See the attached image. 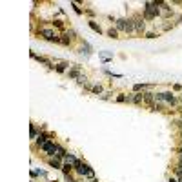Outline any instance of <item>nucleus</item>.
<instances>
[{
	"label": "nucleus",
	"instance_id": "15",
	"mask_svg": "<svg viewBox=\"0 0 182 182\" xmlns=\"http://www.w3.org/2000/svg\"><path fill=\"white\" fill-rule=\"evenodd\" d=\"M107 37L109 38H119V29L117 28H109L107 29Z\"/></svg>",
	"mask_w": 182,
	"mask_h": 182
},
{
	"label": "nucleus",
	"instance_id": "4",
	"mask_svg": "<svg viewBox=\"0 0 182 182\" xmlns=\"http://www.w3.org/2000/svg\"><path fill=\"white\" fill-rule=\"evenodd\" d=\"M131 20H133L135 33H136V35H144V33H146V20H144V16H142V15H135Z\"/></svg>",
	"mask_w": 182,
	"mask_h": 182
},
{
	"label": "nucleus",
	"instance_id": "14",
	"mask_svg": "<svg viewBox=\"0 0 182 182\" xmlns=\"http://www.w3.org/2000/svg\"><path fill=\"white\" fill-rule=\"evenodd\" d=\"M91 93H93V95H102L104 93V87L100 84H95L93 87H91Z\"/></svg>",
	"mask_w": 182,
	"mask_h": 182
},
{
	"label": "nucleus",
	"instance_id": "11",
	"mask_svg": "<svg viewBox=\"0 0 182 182\" xmlns=\"http://www.w3.org/2000/svg\"><path fill=\"white\" fill-rule=\"evenodd\" d=\"M71 40H73V38L67 35V33H62V35H60V44H62V46H71Z\"/></svg>",
	"mask_w": 182,
	"mask_h": 182
},
{
	"label": "nucleus",
	"instance_id": "22",
	"mask_svg": "<svg viewBox=\"0 0 182 182\" xmlns=\"http://www.w3.org/2000/svg\"><path fill=\"white\" fill-rule=\"evenodd\" d=\"M177 166H178V168L182 169V157H180V160H178V164H177Z\"/></svg>",
	"mask_w": 182,
	"mask_h": 182
},
{
	"label": "nucleus",
	"instance_id": "19",
	"mask_svg": "<svg viewBox=\"0 0 182 182\" xmlns=\"http://www.w3.org/2000/svg\"><path fill=\"white\" fill-rule=\"evenodd\" d=\"M158 37V33H155V31H148L146 33V38H157Z\"/></svg>",
	"mask_w": 182,
	"mask_h": 182
},
{
	"label": "nucleus",
	"instance_id": "17",
	"mask_svg": "<svg viewBox=\"0 0 182 182\" xmlns=\"http://www.w3.org/2000/svg\"><path fill=\"white\" fill-rule=\"evenodd\" d=\"M71 7L75 9V13H77V15H82V13H84V11H82V7H78V4H75V2H71Z\"/></svg>",
	"mask_w": 182,
	"mask_h": 182
},
{
	"label": "nucleus",
	"instance_id": "13",
	"mask_svg": "<svg viewBox=\"0 0 182 182\" xmlns=\"http://www.w3.org/2000/svg\"><path fill=\"white\" fill-rule=\"evenodd\" d=\"M87 24H89V28H91V29H93L95 33H98V35L102 33V28H100V24H97V22H95V20H89V22H87Z\"/></svg>",
	"mask_w": 182,
	"mask_h": 182
},
{
	"label": "nucleus",
	"instance_id": "21",
	"mask_svg": "<svg viewBox=\"0 0 182 182\" xmlns=\"http://www.w3.org/2000/svg\"><path fill=\"white\" fill-rule=\"evenodd\" d=\"M82 87H84V89H87V91H91V87H93V86H91L89 82H86V84H82Z\"/></svg>",
	"mask_w": 182,
	"mask_h": 182
},
{
	"label": "nucleus",
	"instance_id": "2",
	"mask_svg": "<svg viewBox=\"0 0 182 182\" xmlns=\"http://www.w3.org/2000/svg\"><path fill=\"white\" fill-rule=\"evenodd\" d=\"M115 28H117L119 31H124L126 35H133V33H135L133 20H131V18H117V22H115Z\"/></svg>",
	"mask_w": 182,
	"mask_h": 182
},
{
	"label": "nucleus",
	"instance_id": "25",
	"mask_svg": "<svg viewBox=\"0 0 182 182\" xmlns=\"http://www.w3.org/2000/svg\"><path fill=\"white\" fill-rule=\"evenodd\" d=\"M177 124H178V126H180V129H182V120H180V122H177Z\"/></svg>",
	"mask_w": 182,
	"mask_h": 182
},
{
	"label": "nucleus",
	"instance_id": "7",
	"mask_svg": "<svg viewBox=\"0 0 182 182\" xmlns=\"http://www.w3.org/2000/svg\"><path fill=\"white\" fill-rule=\"evenodd\" d=\"M67 69H71V64H67V62H58L55 66V71L57 73H67Z\"/></svg>",
	"mask_w": 182,
	"mask_h": 182
},
{
	"label": "nucleus",
	"instance_id": "16",
	"mask_svg": "<svg viewBox=\"0 0 182 182\" xmlns=\"http://www.w3.org/2000/svg\"><path fill=\"white\" fill-rule=\"evenodd\" d=\"M38 135H40V133H38V131H37V128L31 124V139H35V140H37V139H38Z\"/></svg>",
	"mask_w": 182,
	"mask_h": 182
},
{
	"label": "nucleus",
	"instance_id": "26",
	"mask_svg": "<svg viewBox=\"0 0 182 182\" xmlns=\"http://www.w3.org/2000/svg\"><path fill=\"white\" fill-rule=\"evenodd\" d=\"M91 182H98V180H97V178H91Z\"/></svg>",
	"mask_w": 182,
	"mask_h": 182
},
{
	"label": "nucleus",
	"instance_id": "10",
	"mask_svg": "<svg viewBox=\"0 0 182 182\" xmlns=\"http://www.w3.org/2000/svg\"><path fill=\"white\" fill-rule=\"evenodd\" d=\"M64 162H66V164H71V166L75 168V166H77V164H78L80 160H78L77 157H73L71 153H67V155H66V158H64Z\"/></svg>",
	"mask_w": 182,
	"mask_h": 182
},
{
	"label": "nucleus",
	"instance_id": "23",
	"mask_svg": "<svg viewBox=\"0 0 182 182\" xmlns=\"http://www.w3.org/2000/svg\"><path fill=\"white\" fill-rule=\"evenodd\" d=\"M169 182H178V178H169Z\"/></svg>",
	"mask_w": 182,
	"mask_h": 182
},
{
	"label": "nucleus",
	"instance_id": "18",
	"mask_svg": "<svg viewBox=\"0 0 182 182\" xmlns=\"http://www.w3.org/2000/svg\"><path fill=\"white\" fill-rule=\"evenodd\" d=\"M53 26L58 28V29H62V28H64V22H62V20H53Z\"/></svg>",
	"mask_w": 182,
	"mask_h": 182
},
{
	"label": "nucleus",
	"instance_id": "24",
	"mask_svg": "<svg viewBox=\"0 0 182 182\" xmlns=\"http://www.w3.org/2000/svg\"><path fill=\"white\" fill-rule=\"evenodd\" d=\"M178 155H180V157H182V148H178Z\"/></svg>",
	"mask_w": 182,
	"mask_h": 182
},
{
	"label": "nucleus",
	"instance_id": "20",
	"mask_svg": "<svg viewBox=\"0 0 182 182\" xmlns=\"http://www.w3.org/2000/svg\"><path fill=\"white\" fill-rule=\"evenodd\" d=\"M115 100H117V102H128V97H126V95H119Z\"/></svg>",
	"mask_w": 182,
	"mask_h": 182
},
{
	"label": "nucleus",
	"instance_id": "1",
	"mask_svg": "<svg viewBox=\"0 0 182 182\" xmlns=\"http://www.w3.org/2000/svg\"><path fill=\"white\" fill-rule=\"evenodd\" d=\"M142 16H144L146 22H153V20H157V16H160V15H158V6H157V2H146V4H144V13H142Z\"/></svg>",
	"mask_w": 182,
	"mask_h": 182
},
{
	"label": "nucleus",
	"instance_id": "9",
	"mask_svg": "<svg viewBox=\"0 0 182 182\" xmlns=\"http://www.w3.org/2000/svg\"><path fill=\"white\" fill-rule=\"evenodd\" d=\"M144 104L153 106L155 104V93H151V91H144Z\"/></svg>",
	"mask_w": 182,
	"mask_h": 182
},
{
	"label": "nucleus",
	"instance_id": "12",
	"mask_svg": "<svg viewBox=\"0 0 182 182\" xmlns=\"http://www.w3.org/2000/svg\"><path fill=\"white\" fill-rule=\"evenodd\" d=\"M148 87H149V84H135L133 86V91H135V93H144Z\"/></svg>",
	"mask_w": 182,
	"mask_h": 182
},
{
	"label": "nucleus",
	"instance_id": "8",
	"mask_svg": "<svg viewBox=\"0 0 182 182\" xmlns=\"http://www.w3.org/2000/svg\"><path fill=\"white\" fill-rule=\"evenodd\" d=\"M48 164L51 166V168H55V169H62V160L60 158H57V157H51V158H48Z\"/></svg>",
	"mask_w": 182,
	"mask_h": 182
},
{
	"label": "nucleus",
	"instance_id": "5",
	"mask_svg": "<svg viewBox=\"0 0 182 182\" xmlns=\"http://www.w3.org/2000/svg\"><path fill=\"white\" fill-rule=\"evenodd\" d=\"M75 171L80 175V177H87V178H95V173H93V169H91L86 162H78L77 166H75Z\"/></svg>",
	"mask_w": 182,
	"mask_h": 182
},
{
	"label": "nucleus",
	"instance_id": "3",
	"mask_svg": "<svg viewBox=\"0 0 182 182\" xmlns=\"http://www.w3.org/2000/svg\"><path fill=\"white\" fill-rule=\"evenodd\" d=\"M38 35L42 37V38H46V40H49V42H57V44H60V35L55 31V29H51V28H38Z\"/></svg>",
	"mask_w": 182,
	"mask_h": 182
},
{
	"label": "nucleus",
	"instance_id": "6",
	"mask_svg": "<svg viewBox=\"0 0 182 182\" xmlns=\"http://www.w3.org/2000/svg\"><path fill=\"white\" fill-rule=\"evenodd\" d=\"M58 149H60V146H58L57 142H53V140H48L46 144L40 146V151H44L46 155H49V157H55Z\"/></svg>",
	"mask_w": 182,
	"mask_h": 182
}]
</instances>
